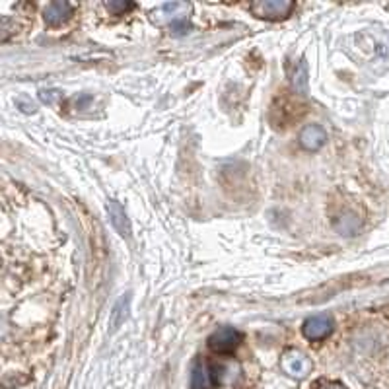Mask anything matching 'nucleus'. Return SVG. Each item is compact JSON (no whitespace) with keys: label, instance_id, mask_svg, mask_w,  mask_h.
<instances>
[{"label":"nucleus","instance_id":"obj_1","mask_svg":"<svg viewBox=\"0 0 389 389\" xmlns=\"http://www.w3.org/2000/svg\"><path fill=\"white\" fill-rule=\"evenodd\" d=\"M191 14V4L187 2H166L158 10L152 12V22L158 25H170L175 34H185V27L189 29L187 18Z\"/></svg>","mask_w":389,"mask_h":389},{"label":"nucleus","instance_id":"obj_2","mask_svg":"<svg viewBox=\"0 0 389 389\" xmlns=\"http://www.w3.org/2000/svg\"><path fill=\"white\" fill-rule=\"evenodd\" d=\"M280 368L294 379H304L312 374L314 364L308 358V354L298 351V349H288L280 356Z\"/></svg>","mask_w":389,"mask_h":389},{"label":"nucleus","instance_id":"obj_3","mask_svg":"<svg viewBox=\"0 0 389 389\" xmlns=\"http://www.w3.org/2000/svg\"><path fill=\"white\" fill-rule=\"evenodd\" d=\"M294 2L292 0H257L251 4V12L255 14L261 20H284L288 18L294 10Z\"/></svg>","mask_w":389,"mask_h":389},{"label":"nucleus","instance_id":"obj_4","mask_svg":"<svg viewBox=\"0 0 389 389\" xmlns=\"http://www.w3.org/2000/svg\"><path fill=\"white\" fill-rule=\"evenodd\" d=\"M242 342V333L238 329L224 325L216 329L210 337H208V347L210 351L216 354H230L238 349V344Z\"/></svg>","mask_w":389,"mask_h":389},{"label":"nucleus","instance_id":"obj_5","mask_svg":"<svg viewBox=\"0 0 389 389\" xmlns=\"http://www.w3.org/2000/svg\"><path fill=\"white\" fill-rule=\"evenodd\" d=\"M302 331H304V337L308 340L327 339L329 335H331V331H333V319L325 316V314L308 317Z\"/></svg>","mask_w":389,"mask_h":389},{"label":"nucleus","instance_id":"obj_6","mask_svg":"<svg viewBox=\"0 0 389 389\" xmlns=\"http://www.w3.org/2000/svg\"><path fill=\"white\" fill-rule=\"evenodd\" d=\"M108 214H110L113 228L119 231V236L129 240L131 238V222H129V216H127V210L117 201H110L108 203Z\"/></svg>","mask_w":389,"mask_h":389},{"label":"nucleus","instance_id":"obj_7","mask_svg":"<svg viewBox=\"0 0 389 389\" xmlns=\"http://www.w3.org/2000/svg\"><path fill=\"white\" fill-rule=\"evenodd\" d=\"M325 142H327V133L319 125H308L300 133V145L305 150H319Z\"/></svg>","mask_w":389,"mask_h":389},{"label":"nucleus","instance_id":"obj_8","mask_svg":"<svg viewBox=\"0 0 389 389\" xmlns=\"http://www.w3.org/2000/svg\"><path fill=\"white\" fill-rule=\"evenodd\" d=\"M45 20L51 25H59L62 22H66L71 16H73V6L66 2V0H57V2H51L45 8Z\"/></svg>","mask_w":389,"mask_h":389},{"label":"nucleus","instance_id":"obj_9","mask_svg":"<svg viewBox=\"0 0 389 389\" xmlns=\"http://www.w3.org/2000/svg\"><path fill=\"white\" fill-rule=\"evenodd\" d=\"M212 386V372L205 362H199L193 370V379H191V388L193 389H210Z\"/></svg>","mask_w":389,"mask_h":389},{"label":"nucleus","instance_id":"obj_10","mask_svg":"<svg viewBox=\"0 0 389 389\" xmlns=\"http://www.w3.org/2000/svg\"><path fill=\"white\" fill-rule=\"evenodd\" d=\"M292 88H294V92L300 94V96H305V94H308V64H305V61H300L294 66Z\"/></svg>","mask_w":389,"mask_h":389},{"label":"nucleus","instance_id":"obj_11","mask_svg":"<svg viewBox=\"0 0 389 389\" xmlns=\"http://www.w3.org/2000/svg\"><path fill=\"white\" fill-rule=\"evenodd\" d=\"M105 6H108V10H110L111 14L119 16V14L131 10V8H133V2H125V0H110Z\"/></svg>","mask_w":389,"mask_h":389},{"label":"nucleus","instance_id":"obj_12","mask_svg":"<svg viewBox=\"0 0 389 389\" xmlns=\"http://www.w3.org/2000/svg\"><path fill=\"white\" fill-rule=\"evenodd\" d=\"M316 389H347L339 381H321V384H317Z\"/></svg>","mask_w":389,"mask_h":389}]
</instances>
